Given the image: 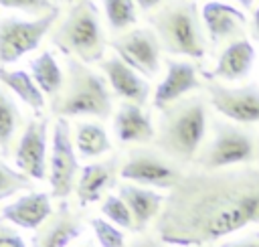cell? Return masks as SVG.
<instances>
[{"label": "cell", "instance_id": "19", "mask_svg": "<svg viewBox=\"0 0 259 247\" xmlns=\"http://www.w3.org/2000/svg\"><path fill=\"white\" fill-rule=\"evenodd\" d=\"M113 134L121 144H150L156 140V128L142 105L123 101L113 117Z\"/></svg>", "mask_w": 259, "mask_h": 247}, {"label": "cell", "instance_id": "38", "mask_svg": "<svg viewBox=\"0 0 259 247\" xmlns=\"http://www.w3.org/2000/svg\"><path fill=\"white\" fill-rule=\"evenodd\" d=\"M65 2H71V4H73V2H75V0H65Z\"/></svg>", "mask_w": 259, "mask_h": 247}, {"label": "cell", "instance_id": "25", "mask_svg": "<svg viewBox=\"0 0 259 247\" xmlns=\"http://www.w3.org/2000/svg\"><path fill=\"white\" fill-rule=\"evenodd\" d=\"M20 109L12 95L0 87V152L2 156H8L12 140L20 128Z\"/></svg>", "mask_w": 259, "mask_h": 247}, {"label": "cell", "instance_id": "39", "mask_svg": "<svg viewBox=\"0 0 259 247\" xmlns=\"http://www.w3.org/2000/svg\"><path fill=\"white\" fill-rule=\"evenodd\" d=\"M204 247H214V245H204Z\"/></svg>", "mask_w": 259, "mask_h": 247}, {"label": "cell", "instance_id": "32", "mask_svg": "<svg viewBox=\"0 0 259 247\" xmlns=\"http://www.w3.org/2000/svg\"><path fill=\"white\" fill-rule=\"evenodd\" d=\"M219 247H259V231L249 233V235L239 237V239L225 241V243H221Z\"/></svg>", "mask_w": 259, "mask_h": 247}, {"label": "cell", "instance_id": "8", "mask_svg": "<svg viewBox=\"0 0 259 247\" xmlns=\"http://www.w3.org/2000/svg\"><path fill=\"white\" fill-rule=\"evenodd\" d=\"M77 150L73 144V134L67 117H57L51 136V158H49V184L51 196L67 200L77 184L79 174Z\"/></svg>", "mask_w": 259, "mask_h": 247}, {"label": "cell", "instance_id": "14", "mask_svg": "<svg viewBox=\"0 0 259 247\" xmlns=\"http://www.w3.org/2000/svg\"><path fill=\"white\" fill-rule=\"evenodd\" d=\"M85 227L77 213L71 211L67 200H61L57 211L34 231L30 245L32 247H69L75 239L83 235Z\"/></svg>", "mask_w": 259, "mask_h": 247}, {"label": "cell", "instance_id": "7", "mask_svg": "<svg viewBox=\"0 0 259 247\" xmlns=\"http://www.w3.org/2000/svg\"><path fill=\"white\" fill-rule=\"evenodd\" d=\"M119 176L125 182H134L146 188L152 186L172 190L184 176V170L178 162L170 160L160 150L132 148L119 162Z\"/></svg>", "mask_w": 259, "mask_h": 247}, {"label": "cell", "instance_id": "27", "mask_svg": "<svg viewBox=\"0 0 259 247\" xmlns=\"http://www.w3.org/2000/svg\"><path fill=\"white\" fill-rule=\"evenodd\" d=\"M22 190H32V178L8 166L4 158H0V202Z\"/></svg>", "mask_w": 259, "mask_h": 247}, {"label": "cell", "instance_id": "6", "mask_svg": "<svg viewBox=\"0 0 259 247\" xmlns=\"http://www.w3.org/2000/svg\"><path fill=\"white\" fill-rule=\"evenodd\" d=\"M259 160V134L235 121H212V136L200 148L194 166L200 170H225L251 166Z\"/></svg>", "mask_w": 259, "mask_h": 247}, {"label": "cell", "instance_id": "33", "mask_svg": "<svg viewBox=\"0 0 259 247\" xmlns=\"http://www.w3.org/2000/svg\"><path fill=\"white\" fill-rule=\"evenodd\" d=\"M130 247H164V243L160 239H156V237H140Z\"/></svg>", "mask_w": 259, "mask_h": 247}, {"label": "cell", "instance_id": "15", "mask_svg": "<svg viewBox=\"0 0 259 247\" xmlns=\"http://www.w3.org/2000/svg\"><path fill=\"white\" fill-rule=\"evenodd\" d=\"M198 87H202V83L198 81V69L192 63L168 59L166 61V75L158 83L152 103L156 109L162 111L164 107L172 105L174 101L182 99L184 95H188L190 91H194Z\"/></svg>", "mask_w": 259, "mask_h": 247}, {"label": "cell", "instance_id": "5", "mask_svg": "<svg viewBox=\"0 0 259 247\" xmlns=\"http://www.w3.org/2000/svg\"><path fill=\"white\" fill-rule=\"evenodd\" d=\"M51 43L67 57L81 63H101L105 53V34L99 10L93 0H75L67 14L55 24Z\"/></svg>", "mask_w": 259, "mask_h": 247}, {"label": "cell", "instance_id": "34", "mask_svg": "<svg viewBox=\"0 0 259 247\" xmlns=\"http://www.w3.org/2000/svg\"><path fill=\"white\" fill-rule=\"evenodd\" d=\"M251 36L259 43V6H255L253 16H251Z\"/></svg>", "mask_w": 259, "mask_h": 247}, {"label": "cell", "instance_id": "26", "mask_svg": "<svg viewBox=\"0 0 259 247\" xmlns=\"http://www.w3.org/2000/svg\"><path fill=\"white\" fill-rule=\"evenodd\" d=\"M107 24L113 32H121L136 24V0H101Z\"/></svg>", "mask_w": 259, "mask_h": 247}, {"label": "cell", "instance_id": "35", "mask_svg": "<svg viewBox=\"0 0 259 247\" xmlns=\"http://www.w3.org/2000/svg\"><path fill=\"white\" fill-rule=\"evenodd\" d=\"M164 2H166V0H136V6L142 8L144 12H150V10H154L156 6L164 4Z\"/></svg>", "mask_w": 259, "mask_h": 247}, {"label": "cell", "instance_id": "22", "mask_svg": "<svg viewBox=\"0 0 259 247\" xmlns=\"http://www.w3.org/2000/svg\"><path fill=\"white\" fill-rule=\"evenodd\" d=\"M0 85L8 87L22 103H26L32 111H40L45 107V93L34 83L32 75L22 69H6L0 67Z\"/></svg>", "mask_w": 259, "mask_h": 247}, {"label": "cell", "instance_id": "10", "mask_svg": "<svg viewBox=\"0 0 259 247\" xmlns=\"http://www.w3.org/2000/svg\"><path fill=\"white\" fill-rule=\"evenodd\" d=\"M111 47L115 55L127 63L134 71H138L142 77L152 79L160 71V51L162 45L158 40V34L148 28H134L130 32L119 34L111 40Z\"/></svg>", "mask_w": 259, "mask_h": 247}, {"label": "cell", "instance_id": "30", "mask_svg": "<svg viewBox=\"0 0 259 247\" xmlns=\"http://www.w3.org/2000/svg\"><path fill=\"white\" fill-rule=\"evenodd\" d=\"M0 6L2 8H14V10H20V12L38 16V18L59 8L51 0H0Z\"/></svg>", "mask_w": 259, "mask_h": 247}, {"label": "cell", "instance_id": "11", "mask_svg": "<svg viewBox=\"0 0 259 247\" xmlns=\"http://www.w3.org/2000/svg\"><path fill=\"white\" fill-rule=\"evenodd\" d=\"M206 93L210 105L227 119L241 126L259 124V85L227 87L210 81L206 85Z\"/></svg>", "mask_w": 259, "mask_h": 247}, {"label": "cell", "instance_id": "4", "mask_svg": "<svg viewBox=\"0 0 259 247\" xmlns=\"http://www.w3.org/2000/svg\"><path fill=\"white\" fill-rule=\"evenodd\" d=\"M200 12L192 0H168L148 14L150 28L158 34L162 49L170 55L202 59L206 55V38Z\"/></svg>", "mask_w": 259, "mask_h": 247}, {"label": "cell", "instance_id": "29", "mask_svg": "<svg viewBox=\"0 0 259 247\" xmlns=\"http://www.w3.org/2000/svg\"><path fill=\"white\" fill-rule=\"evenodd\" d=\"M93 233H95V239L99 243V247H125V237H123V231L119 227H115L113 223H109L107 219L103 217H93L89 221Z\"/></svg>", "mask_w": 259, "mask_h": 247}, {"label": "cell", "instance_id": "31", "mask_svg": "<svg viewBox=\"0 0 259 247\" xmlns=\"http://www.w3.org/2000/svg\"><path fill=\"white\" fill-rule=\"evenodd\" d=\"M0 247H26V243L12 227L0 221Z\"/></svg>", "mask_w": 259, "mask_h": 247}, {"label": "cell", "instance_id": "41", "mask_svg": "<svg viewBox=\"0 0 259 247\" xmlns=\"http://www.w3.org/2000/svg\"><path fill=\"white\" fill-rule=\"evenodd\" d=\"M192 2H196V0H192Z\"/></svg>", "mask_w": 259, "mask_h": 247}, {"label": "cell", "instance_id": "21", "mask_svg": "<svg viewBox=\"0 0 259 247\" xmlns=\"http://www.w3.org/2000/svg\"><path fill=\"white\" fill-rule=\"evenodd\" d=\"M117 194L127 204L138 233H142L150 225V221L158 219V215L164 207V200H166L164 194H160L152 188L134 184V182H121L117 186Z\"/></svg>", "mask_w": 259, "mask_h": 247}, {"label": "cell", "instance_id": "23", "mask_svg": "<svg viewBox=\"0 0 259 247\" xmlns=\"http://www.w3.org/2000/svg\"><path fill=\"white\" fill-rule=\"evenodd\" d=\"M73 144H75L77 156L85 160L97 158L111 150V142L105 128L95 121H77L73 132Z\"/></svg>", "mask_w": 259, "mask_h": 247}, {"label": "cell", "instance_id": "12", "mask_svg": "<svg viewBox=\"0 0 259 247\" xmlns=\"http://www.w3.org/2000/svg\"><path fill=\"white\" fill-rule=\"evenodd\" d=\"M47 142H49V117H34L28 119L16 150L14 162L20 172L30 176L32 180L47 178Z\"/></svg>", "mask_w": 259, "mask_h": 247}, {"label": "cell", "instance_id": "18", "mask_svg": "<svg viewBox=\"0 0 259 247\" xmlns=\"http://www.w3.org/2000/svg\"><path fill=\"white\" fill-rule=\"evenodd\" d=\"M0 215H2V221L10 223L14 227L36 231L53 215L51 196L47 192L30 190L28 194H22L16 200H12L10 204L2 207Z\"/></svg>", "mask_w": 259, "mask_h": 247}, {"label": "cell", "instance_id": "2", "mask_svg": "<svg viewBox=\"0 0 259 247\" xmlns=\"http://www.w3.org/2000/svg\"><path fill=\"white\" fill-rule=\"evenodd\" d=\"M206 136V101L190 95L174 101L160 111L156 128V148L170 160L194 164Z\"/></svg>", "mask_w": 259, "mask_h": 247}, {"label": "cell", "instance_id": "37", "mask_svg": "<svg viewBox=\"0 0 259 247\" xmlns=\"http://www.w3.org/2000/svg\"><path fill=\"white\" fill-rule=\"evenodd\" d=\"M75 247H93V243L91 241H83V243H77Z\"/></svg>", "mask_w": 259, "mask_h": 247}, {"label": "cell", "instance_id": "36", "mask_svg": "<svg viewBox=\"0 0 259 247\" xmlns=\"http://www.w3.org/2000/svg\"><path fill=\"white\" fill-rule=\"evenodd\" d=\"M237 2H239L243 8H249V10H251V6L255 4V0H237Z\"/></svg>", "mask_w": 259, "mask_h": 247}, {"label": "cell", "instance_id": "24", "mask_svg": "<svg viewBox=\"0 0 259 247\" xmlns=\"http://www.w3.org/2000/svg\"><path fill=\"white\" fill-rule=\"evenodd\" d=\"M30 67V75L34 79V83L38 85V89L49 95L51 99L63 89V83H65V75L53 55V51H42L40 55H36L34 59H30L28 63Z\"/></svg>", "mask_w": 259, "mask_h": 247}, {"label": "cell", "instance_id": "40", "mask_svg": "<svg viewBox=\"0 0 259 247\" xmlns=\"http://www.w3.org/2000/svg\"><path fill=\"white\" fill-rule=\"evenodd\" d=\"M257 166H259V160H257Z\"/></svg>", "mask_w": 259, "mask_h": 247}, {"label": "cell", "instance_id": "1", "mask_svg": "<svg viewBox=\"0 0 259 247\" xmlns=\"http://www.w3.org/2000/svg\"><path fill=\"white\" fill-rule=\"evenodd\" d=\"M259 223V166L192 168L166 194L154 231L162 243L204 247Z\"/></svg>", "mask_w": 259, "mask_h": 247}, {"label": "cell", "instance_id": "16", "mask_svg": "<svg viewBox=\"0 0 259 247\" xmlns=\"http://www.w3.org/2000/svg\"><path fill=\"white\" fill-rule=\"evenodd\" d=\"M101 71L107 77L109 87L123 99L136 105H144L150 95V83L146 77H142L138 71H134L127 63H123L117 55H111L109 59H103L99 63Z\"/></svg>", "mask_w": 259, "mask_h": 247}, {"label": "cell", "instance_id": "17", "mask_svg": "<svg viewBox=\"0 0 259 247\" xmlns=\"http://www.w3.org/2000/svg\"><path fill=\"white\" fill-rule=\"evenodd\" d=\"M119 174V158L113 156L103 162H93L81 168L75 192L81 207H87L91 202H97L107 188L115 184V176Z\"/></svg>", "mask_w": 259, "mask_h": 247}, {"label": "cell", "instance_id": "3", "mask_svg": "<svg viewBox=\"0 0 259 247\" xmlns=\"http://www.w3.org/2000/svg\"><path fill=\"white\" fill-rule=\"evenodd\" d=\"M111 93L101 75L89 69L85 63L67 57L65 59V83L63 89L51 99V113L57 117H99L111 115Z\"/></svg>", "mask_w": 259, "mask_h": 247}, {"label": "cell", "instance_id": "9", "mask_svg": "<svg viewBox=\"0 0 259 247\" xmlns=\"http://www.w3.org/2000/svg\"><path fill=\"white\" fill-rule=\"evenodd\" d=\"M61 10H53L34 20H22L16 16L0 18V63H16L22 55L34 51L45 34L57 22Z\"/></svg>", "mask_w": 259, "mask_h": 247}, {"label": "cell", "instance_id": "28", "mask_svg": "<svg viewBox=\"0 0 259 247\" xmlns=\"http://www.w3.org/2000/svg\"><path fill=\"white\" fill-rule=\"evenodd\" d=\"M101 215H103V219H107L109 223H113L119 229L136 231L134 217H132L127 204L123 202V198L119 194H107L103 198V202H101Z\"/></svg>", "mask_w": 259, "mask_h": 247}, {"label": "cell", "instance_id": "13", "mask_svg": "<svg viewBox=\"0 0 259 247\" xmlns=\"http://www.w3.org/2000/svg\"><path fill=\"white\" fill-rule=\"evenodd\" d=\"M202 16V24L206 28L208 40L212 47L219 45H229L233 40L245 38V30H247V16L227 4V2H219V0H210L206 4H202L200 10Z\"/></svg>", "mask_w": 259, "mask_h": 247}, {"label": "cell", "instance_id": "20", "mask_svg": "<svg viewBox=\"0 0 259 247\" xmlns=\"http://www.w3.org/2000/svg\"><path fill=\"white\" fill-rule=\"evenodd\" d=\"M253 63H255V47L247 38H239L225 45V49L219 55L217 67L210 73H204V77L208 81H217V79L239 81L251 73Z\"/></svg>", "mask_w": 259, "mask_h": 247}]
</instances>
